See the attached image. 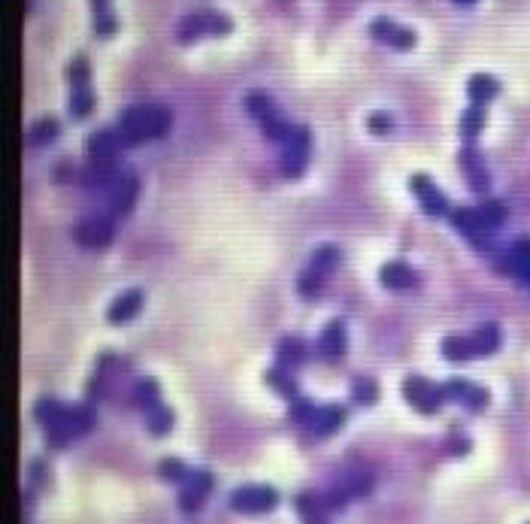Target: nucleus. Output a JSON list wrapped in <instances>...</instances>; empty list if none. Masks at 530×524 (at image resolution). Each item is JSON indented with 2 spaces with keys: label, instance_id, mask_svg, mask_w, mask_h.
I'll return each instance as SVG.
<instances>
[{
  "label": "nucleus",
  "instance_id": "ddd939ff",
  "mask_svg": "<svg viewBox=\"0 0 530 524\" xmlns=\"http://www.w3.org/2000/svg\"><path fill=\"white\" fill-rule=\"evenodd\" d=\"M461 167H464V176H467V182L469 188H473L476 194H485L488 192V173H485V167H482V158H479V152L476 149H464L461 152Z\"/></svg>",
  "mask_w": 530,
  "mask_h": 524
},
{
  "label": "nucleus",
  "instance_id": "4468645a",
  "mask_svg": "<svg viewBox=\"0 0 530 524\" xmlns=\"http://www.w3.org/2000/svg\"><path fill=\"white\" fill-rule=\"evenodd\" d=\"M142 300H146V294H142L140 288L137 291H128V294H122L118 300L110 306V325H125V321H130L134 318L140 309H142Z\"/></svg>",
  "mask_w": 530,
  "mask_h": 524
},
{
  "label": "nucleus",
  "instance_id": "20e7f679",
  "mask_svg": "<svg viewBox=\"0 0 530 524\" xmlns=\"http://www.w3.org/2000/svg\"><path fill=\"white\" fill-rule=\"evenodd\" d=\"M276 503H279V494H276L273 488H264V485H249V488H239V491L231 494V506L237 512H246V515L270 512Z\"/></svg>",
  "mask_w": 530,
  "mask_h": 524
},
{
  "label": "nucleus",
  "instance_id": "dca6fc26",
  "mask_svg": "<svg viewBox=\"0 0 530 524\" xmlns=\"http://www.w3.org/2000/svg\"><path fill=\"white\" fill-rule=\"evenodd\" d=\"M469 342H473V352L476 355L497 352V345H500V328L497 325H482V328H476L473 333H469Z\"/></svg>",
  "mask_w": 530,
  "mask_h": 524
},
{
  "label": "nucleus",
  "instance_id": "37998d69",
  "mask_svg": "<svg viewBox=\"0 0 530 524\" xmlns=\"http://www.w3.org/2000/svg\"><path fill=\"white\" fill-rule=\"evenodd\" d=\"M94 28H98V33H103V37H106V33H113V31L118 28V21H115V16H110V13H100V16H98V25H94Z\"/></svg>",
  "mask_w": 530,
  "mask_h": 524
},
{
  "label": "nucleus",
  "instance_id": "6ab92c4d",
  "mask_svg": "<svg viewBox=\"0 0 530 524\" xmlns=\"http://www.w3.org/2000/svg\"><path fill=\"white\" fill-rule=\"evenodd\" d=\"M343 419H345L343 407H324V409H318L316 421H312V431H316V436H328L343 424Z\"/></svg>",
  "mask_w": 530,
  "mask_h": 524
},
{
  "label": "nucleus",
  "instance_id": "f8f14e48",
  "mask_svg": "<svg viewBox=\"0 0 530 524\" xmlns=\"http://www.w3.org/2000/svg\"><path fill=\"white\" fill-rule=\"evenodd\" d=\"M318 352H321V358H328V361H340L345 355V325L340 318L324 328L321 340H318Z\"/></svg>",
  "mask_w": 530,
  "mask_h": 524
},
{
  "label": "nucleus",
  "instance_id": "58836bf2",
  "mask_svg": "<svg viewBox=\"0 0 530 524\" xmlns=\"http://www.w3.org/2000/svg\"><path fill=\"white\" fill-rule=\"evenodd\" d=\"M388 46H394V49H412V46H415V33L406 31V28H394V33L388 37Z\"/></svg>",
  "mask_w": 530,
  "mask_h": 524
},
{
  "label": "nucleus",
  "instance_id": "393cba45",
  "mask_svg": "<svg viewBox=\"0 0 530 524\" xmlns=\"http://www.w3.org/2000/svg\"><path fill=\"white\" fill-rule=\"evenodd\" d=\"M146 421H149V431L155 434V436H164L167 431L173 427V412L164 407V403H158L155 409H149L146 412Z\"/></svg>",
  "mask_w": 530,
  "mask_h": 524
},
{
  "label": "nucleus",
  "instance_id": "a18cd8bd",
  "mask_svg": "<svg viewBox=\"0 0 530 524\" xmlns=\"http://www.w3.org/2000/svg\"><path fill=\"white\" fill-rule=\"evenodd\" d=\"M91 6H94V13H106V6H110V0H91Z\"/></svg>",
  "mask_w": 530,
  "mask_h": 524
},
{
  "label": "nucleus",
  "instance_id": "423d86ee",
  "mask_svg": "<svg viewBox=\"0 0 530 524\" xmlns=\"http://www.w3.org/2000/svg\"><path fill=\"white\" fill-rule=\"evenodd\" d=\"M137 194H140V179L134 173H125L122 179L106 192V212H110V216H128L137 204Z\"/></svg>",
  "mask_w": 530,
  "mask_h": 524
},
{
  "label": "nucleus",
  "instance_id": "a211bd4d",
  "mask_svg": "<svg viewBox=\"0 0 530 524\" xmlns=\"http://www.w3.org/2000/svg\"><path fill=\"white\" fill-rule=\"evenodd\" d=\"M340 261H343V252H340V248H336V246H321L318 252L309 258V267H306V270L318 273V276L324 279L336 264H340Z\"/></svg>",
  "mask_w": 530,
  "mask_h": 524
},
{
  "label": "nucleus",
  "instance_id": "5701e85b",
  "mask_svg": "<svg viewBox=\"0 0 530 524\" xmlns=\"http://www.w3.org/2000/svg\"><path fill=\"white\" fill-rule=\"evenodd\" d=\"M58 130H61V127H58L55 118L46 115V118H40V122L28 130V142H31V146H46V142H52L58 137Z\"/></svg>",
  "mask_w": 530,
  "mask_h": 524
},
{
  "label": "nucleus",
  "instance_id": "a19ab883",
  "mask_svg": "<svg viewBox=\"0 0 530 524\" xmlns=\"http://www.w3.org/2000/svg\"><path fill=\"white\" fill-rule=\"evenodd\" d=\"M394 28H397V25H394L391 19H376V21L370 25V33H373V37H379V40L388 43V37L394 33Z\"/></svg>",
  "mask_w": 530,
  "mask_h": 524
},
{
  "label": "nucleus",
  "instance_id": "b1692460",
  "mask_svg": "<svg viewBox=\"0 0 530 524\" xmlns=\"http://www.w3.org/2000/svg\"><path fill=\"white\" fill-rule=\"evenodd\" d=\"M509 270H515L524 282H530V240H518L509 255Z\"/></svg>",
  "mask_w": 530,
  "mask_h": 524
},
{
  "label": "nucleus",
  "instance_id": "79ce46f5",
  "mask_svg": "<svg viewBox=\"0 0 530 524\" xmlns=\"http://www.w3.org/2000/svg\"><path fill=\"white\" fill-rule=\"evenodd\" d=\"M388 127H391V115L388 112H373L370 115V130H373V134H385Z\"/></svg>",
  "mask_w": 530,
  "mask_h": 524
},
{
  "label": "nucleus",
  "instance_id": "c03bdc74",
  "mask_svg": "<svg viewBox=\"0 0 530 524\" xmlns=\"http://www.w3.org/2000/svg\"><path fill=\"white\" fill-rule=\"evenodd\" d=\"M70 167H73L70 161H61V164H58V173H55L58 182H64V179H70V176H73V170H70Z\"/></svg>",
  "mask_w": 530,
  "mask_h": 524
},
{
  "label": "nucleus",
  "instance_id": "7c9ffc66",
  "mask_svg": "<svg viewBox=\"0 0 530 524\" xmlns=\"http://www.w3.org/2000/svg\"><path fill=\"white\" fill-rule=\"evenodd\" d=\"M376 394H379V388H376V382L373 379H355L352 382V397L358 400V403H364V407H370V403H376Z\"/></svg>",
  "mask_w": 530,
  "mask_h": 524
},
{
  "label": "nucleus",
  "instance_id": "4be33fe9",
  "mask_svg": "<svg viewBox=\"0 0 530 524\" xmlns=\"http://www.w3.org/2000/svg\"><path fill=\"white\" fill-rule=\"evenodd\" d=\"M203 33H209V25H207V13H191L182 19V25H179V40L182 43H191L203 37Z\"/></svg>",
  "mask_w": 530,
  "mask_h": 524
},
{
  "label": "nucleus",
  "instance_id": "a878e982",
  "mask_svg": "<svg viewBox=\"0 0 530 524\" xmlns=\"http://www.w3.org/2000/svg\"><path fill=\"white\" fill-rule=\"evenodd\" d=\"M158 394H161V391H158V382H155V379H140V382H137V388H134V397H137V403H140V407L142 409H155V407H158Z\"/></svg>",
  "mask_w": 530,
  "mask_h": 524
},
{
  "label": "nucleus",
  "instance_id": "f704fd0d",
  "mask_svg": "<svg viewBox=\"0 0 530 524\" xmlns=\"http://www.w3.org/2000/svg\"><path fill=\"white\" fill-rule=\"evenodd\" d=\"M316 415H318V409H316V403H312V400H294V407H291V419H294L297 424H309V421H316Z\"/></svg>",
  "mask_w": 530,
  "mask_h": 524
},
{
  "label": "nucleus",
  "instance_id": "473e14b6",
  "mask_svg": "<svg viewBox=\"0 0 530 524\" xmlns=\"http://www.w3.org/2000/svg\"><path fill=\"white\" fill-rule=\"evenodd\" d=\"M246 110L255 118H261V115H267L273 110V100L267 98V91H249L246 94Z\"/></svg>",
  "mask_w": 530,
  "mask_h": 524
},
{
  "label": "nucleus",
  "instance_id": "bb28decb",
  "mask_svg": "<svg viewBox=\"0 0 530 524\" xmlns=\"http://www.w3.org/2000/svg\"><path fill=\"white\" fill-rule=\"evenodd\" d=\"M267 382L273 385L276 394H282V397H297V382H294V376L285 370V367H279V370H270L267 373Z\"/></svg>",
  "mask_w": 530,
  "mask_h": 524
},
{
  "label": "nucleus",
  "instance_id": "412c9836",
  "mask_svg": "<svg viewBox=\"0 0 530 524\" xmlns=\"http://www.w3.org/2000/svg\"><path fill=\"white\" fill-rule=\"evenodd\" d=\"M258 122H261V130H264V134H267L270 140H276V142H285L288 137H291V130H294L276 110H270L267 115H261Z\"/></svg>",
  "mask_w": 530,
  "mask_h": 524
},
{
  "label": "nucleus",
  "instance_id": "9d476101",
  "mask_svg": "<svg viewBox=\"0 0 530 524\" xmlns=\"http://www.w3.org/2000/svg\"><path fill=\"white\" fill-rule=\"evenodd\" d=\"M379 279H382L385 288L394 291V294H406V291H415L418 288L415 270H409L403 261H391V264H385L379 270Z\"/></svg>",
  "mask_w": 530,
  "mask_h": 524
},
{
  "label": "nucleus",
  "instance_id": "f3484780",
  "mask_svg": "<svg viewBox=\"0 0 530 524\" xmlns=\"http://www.w3.org/2000/svg\"><path fill=\"white\" fill-rule=\"evenodd\" d=\"M276 358H279L282 367H300L306 361V342L297 337H285L276 349Z\"/></svg>",
  "mask_w": 530,
  "mask_h": 524
},
{
  "label": "nucleus",
  "instance_id": "72a5a7b5",
  "mask_svg": "<svg viewBox=\"0 0 530 524\" xmlns=\"http://www.w3.org/2000/svg\"><path fill=\"white\" fill-rule=\"evenodd\" d=\"M88 73H91V67H88V61L82 55H76L73 61H70V67H67V79L73 82V88H85Z\"/></svg>",
  "mask_w": 530,
  "mask_h": 524
},
{
  "label": "nucleus",
  "instance_id": "aec40b11",
  "mask_svg": "<svg viewBox=\"0 0 530 524\" xmlns=\"http://www.w3.org/2000/svg\"><path fill=\"white\" fill-rule=\"evenodd\" d=\"M442 355L449 361H454V364H464V361L473 358L476 352H473V342H469V337H454V333H452V337L442 340Z\"/></svg>",
  "mask_w": 530,
  "mask_h": 524
},
{
  "label": "nucleus",
  "instance_id": "1a4fd4ad",
  "mask_svg": "<svg viewBox=\"0 0 530 524\" xmlns=\"http://www.w3.org/2000/svg\"><path fill=\"white\" fill-rule=\"evenodd\" d=\"M452 224L457 231H461L464 236L473 246H479V248H488V228L482 224V219H479V209H467V206H457V209H452Z\"/></svg>",
  "mask_w": 530,
  "mask_h": 524
},
{
  "label": "nucleus",
  "instance_id": "ea45409f",
  "mask_svg": "<svg viewBox=\"0 0 530 524\" xmlns=\"http://www.w3.org/2000/svg\"><path fill=\"white\" fill-rule=\"evenodd\" d=\"M207 25H209V33H227L231 31V19L224 13H207Z\"/></svg>",
  "mask_w": 530,
  "mask_h": 524
},
{
  "label": "nucleus",
  "instance_id": "f03ea898",
  "mask_svg": "<svg viewBox=\"0 0 530 524\" xmlns=\"http://www.w3.org/2000/svg\"><path fill=\"white\" fill-rule=\"evenodd\" d=\"M309 130L306 127H294L291 137L282 142V158H279V167H282V176L288 179H297L300 173H303L306 167V158H309Z\"/></svg>",
  "mask_w": 530,
  "mask_h": 524
},
{
  "label": "nucleus",
  "instance_id": "7ed1b4c3",
  "mask_svg": "<svg viewBox=\"0 0 530 524\" xmlns=\"http://www.w3.org/2000/svg\"><path fill=\"white\" fill-rule=\"evenodd\" d=\"M113 234H115V224H113V216H88L76 224V243L82 248H103L113 243Z\"/></svg>",
  "mask_w": 530,
  "mask_h": 524
},
{
  "label": "nucleus",
  "instance_id": "c9c22d12",
  "mask_svg": "<svg viewBox=\"0 0 530 524\" xmlns=\"http://www.w3.org/2000/svg\"><path fill=\"white\" fill-rule=\"evenodd\" d=\"M321 276L318 273H312V270H306L303 276H300V297H318L321 294Z\"/></svg>",
  "mask_w": 530,
  "mask_h": 524
},
{
  "label": "nucleus",
  "instance_id": "6e6552de",
  "mask_svg": "<svg viewBox=\"0 0 530 524\" xmlns=\"http://www.w3.org/2000/svg\"><path fill=\"white\" fill-rule=\"evenodd\" d=\"M412 192L418 197L421 209H425L430 219H442L445 212H449V204H445L442 192L437 188V182L427 179V176H412Z\"/></svg>",
  "mask_w": 530,
  "mask_h": 524
},
{
  "label": "nucleus",
  "instance_id": "f257e3e1",
  "mask_svg": "<svg viewBox=\"0 0 530 524\" xmlns=\"http://www.w3.org/2000/svg\"><path fill=\"white\" fill-rule=\"evenodd\" d=\"M173 125V112L167 106H152V103H134L122 112V122L118 130L125 134L128 146H137V142L146 140H158L164 137Z\"/></svg>",
  "mask_w": 530,
  "mask_h": 524
},
{
  "label": "nucleus",
  "instance_id": "c85d7f7f",
  "mask_svg": "<svg viewBox=\"0 0 530 524\" xmlns=\"http://www.w3.org/2000/svg\"><path fill=\"white\" fill-rule=\"evenodd\" d=\"M479 219H482V224H485L488 231L500 228V224L506 221V206L500 204V200H485V204L479 206Z\"/></svg>",
  "mask_w": 530,
  "mask_h": 524
},
{
  "label": "nucleus",
  "instance_id": "9b49d317",
  "mask_svg": "<svg viewBox=\"0 0 530 524\" xmlns=\"http://www.w3.org/2000/svg\"><path fill=\"white\" fill-rule=\"evenodd\" d=\"M182 497H179V503H182L185 512H194L200 506V500L212 491V476L209 473H188V479L182 482Z\"/></svg>",
  "mask_w": 530,
  "mask_h": 524
},
{
  "label": "nucleus",
  "instance_id": "0eeeda50",
  "mask_svg": "<svg viewBox=\"0 0 530 524\" xmlns=\"http://www.w3.org/2000/svg\"><path fill=\"white\" fill-rule=\"evenodd\" d=\"M122 149H128V140L122 130H115V127H103L88 137V158L91 161H113L122 154Z\"/></svg>",
  "mask_w": 530,
  "mask_h": 524
},
{
  "label": "nucleus",
  "instance_id": "e433bc0d",
  "mask_svg": "<svg viewBox=\"0 0 530 524\" xmlns=\"http://www.w3.org/2000/svg\"><path fill=\"white\" fill-rule=\"evenodd\" d=\"M464 407L467 409H473V412H479L482 407H485V403H488V391L485 388H479V385H469V391H467V394H464Z\"/></svg>",
  "mask_w": 530,
  "mask_h": 524
},
{
  "label": "nucleus",
  "instance_id": "2eb2a0df",
  "mask_svg": "<svg viewBox=\"0 0 530 524\" xmlns=\"http://www.w3.org/2000/svg\"><path fill=\"white\" fill-rule=\"evenodd\" d=\"M500 91V85H497V79L494 76H485V73H476V76H469V82H467V94L473 98V103H488L494 94Z\"/></svg>",
  "mask_w": 530,
  "mask_h": 524
},
{
  "label": "nucleus",
  "instance_id": "4c0bfd02",
  "mask_svg": "<svg viewBox=\"0 0 530 524\" xmlns=\"http://www.w3.org/2000/svg\"><path fill=\"white\" fill-rule=\"evenodd\" d=\"M158 470H161L164 479H173V482H179V485H182V482L188 479V473H191V470H185L179 461H164Z\"/></svg>",
  "mask_w": 530,
  "mask_h": 524
},
{
  "label": "nucleus",
  "instance_id": "cd10ccee",
  "mask_svg": "<svg viewBox=\"0 0 530 524\" xmlns=\"http://www.w3.org/2000/svg\"><path fill=\"white\" fill-rule=\"evenodd\" d=\"M482 127H485V110H482L479 103H473V106H469V110L461 115V134H464L467 140H473Z\"/></svg>",
  "mask_w": 530,
  "mask_h": 524
},
{
  "label": "nucleus",
  "instance_id": "c756f323",
  "mask_svg": "<svg viewBox=\"0 0 530 524\" xmlns=\"http://www.w3.org/2000/svg\"><path fill=\"white\" fill-rule=\"evenodd\" d=\"M67 415V407H61L58 400H40L37 403V421H43L46 427H52L58 424Z\"/></svg>",
  "mask_w": 530,
  "mask_h": 524
},
{
  "label": "nucleus",
  "instance_id": "2f4dec72",
  "mask_svg": "<svg viewBox=\"0 0 530 524\" xmlns=\"http://www.w3.org/2000/svg\"><path fill=\"white\" fill-rule=\"evenodd\" d=\"M94 94L88 91V88H76L73 91V98H70V112H73L76 118H82V115H88L91 110H94Z\"/></svg>",
  "mask_w": 530,
  "mask_h": 524
},
{
  "label": "nucleus",
  "instance_id": "39448f33",
  "mask_svg": "<svg viewBox=\"0 0 530 524\" xmlns=\"http://www.w3.org/2000/svg\"><path fill=\"white\" fill-rule=\"evenodd\" d=\"M403 397L412 403L418 412H440V407L445 403V391L442 385H430L427 379H406L403 382Z\"/></svg>",
  "mask_w": 530,
  "mask_h": 524
},
{
  "label": "nucleus",
  "instance_id": "49530a36",
  "mask_svg": "<svg viewBox=\"0 0 530 524\" xmlns=\"http://www.w3.org/2000/svg\"><path fill=\"white\" fill-rule=\"evenodd\" d=\"M457 6H469V4H476V0H454Z\"/></svg>",
  "mask_w": 530,
  "mask_h": 524
}]
</instances>
